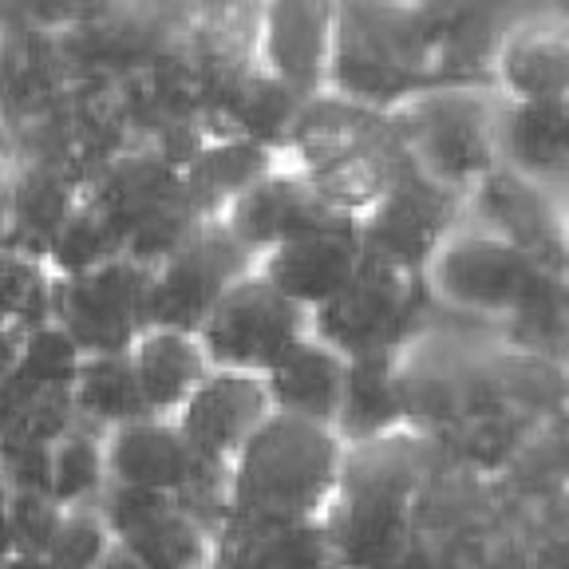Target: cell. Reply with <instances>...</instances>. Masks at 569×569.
Segmentation results:
<instances>
[{"instance_id": "obj_23", "label": "cell", "mask_w": 569, "mask_h": 569, "mask_svg": "<svg viewBox=\"0 0 569 569\" xmlns=\"http://www.w3.org/2000/svg\"><path fill=\"white\" fill-rule=\"evenodd\" d=\"M111 542L116 538L107 530L99 507H76V510H63L44 558L56 569H96V561L111 550Z\"/></svg>"}, {"instance_id": "obj_11", "label": "cell", "mask_w": 569, "mask_h": 569, "mask_svg": "<svg viewBox=\"0 0 569 569\" xmlns=\"http://www.w3.org/2000/svg\"><path fill=\"white\" fill-rule=\"evenodd\" d=\"M462 218L487 226L498 238H507L518 246L530 261L546 269L550 277L569 273V246H566V226H561V198L550 190L533 187L526 178L510 174L498 167L490 178H482L479 187L462 202Z\"/></svg>"}, {"instance_id": "obj_3", "label": "cell", "mask_w": 569, "mask_h": 569, "mask_svg": "<svg viewBox=\"0 0 569 569\" xmlns=\"http://www.w3.org/2000/svg\"><path fill=\"white\" fill-rule=\"evenodd\" d=\"M419 281H423L427 301H436L455 317L507 325L510 317L546 301L558 277H550L538 261H530L522 249L498 238L495 230L459 218L423 266Z\"/></svg>"}, {"instance_id": "obj_25", "label": "cell", "mask_w": 569, "mask_h": 569, "mask_svg": "<svg viewBox=\"0 0 569 569\" xmlns=\"http://www.w3.org/2000/svg\"><path fill=\"white\" fill-rule=\"evenodd\" d=\"M48 451L52 447H0V487L48 495Z\"/></svg>"}, {"instance_id": "obj_30", "label": "cell", "mask_w": 569, "mask_h": 569, "mask_svg": "<svg viewBox=\"0 0 569 569\" xmlns=\"http://www.w3.org/2000/svg\"><path fill=\"white\" fill-rule=\"evenodd\" d=\"M553 301H558L561 325H566V337H569V273L558 277V284H553Z\"/></svg>"}, {"instance_id": "obj_28", "label": "cell", "mask_w": 569, "mask_h": 569, "mask_svg": "<svg viewBox=\"0 0 569 569\" xmlns=\"http://www.w3.org/2000/svg\"><path fill=\"white\" fill-rule=\"evenodd\" d=\"M0 569H56L44 553H9L0 561Z\"/></svg>"}, {"instance_id": "obj_24", "label": "cell", "mask_w": 569, "mask_h": 569, "mask_svg": "<svg viewBox=\"0 0 569 569\" xmlns=\"http://www.w3.org/2000/svg\"><path fill=\"white\" fill-rule=\"evenodd\" d=\"M4 510H9L12 553H48L56 526L63 518L60 502L44 490H9Z\"/></svg>"}, {"instance_id": "obj_20", "label": "cell", "mask_w": 569, "mask_h": 569, "mask_svg": "<svg viewBox=\"0 0 569 569\" xmlns=\"http://www.w3.org/2000/svg\"><path fill=\"white\" fill-rule=\"evenodd\" d=\"M71 403H76V423H88L96 431H111V427L147 419V403L134 383L131 360L127 352L119 356H83L80 372H76V388H71Z\"/></svg>"}, {"instance_id": "obj_2", "label": "cell", "mask_w": 569, "mask_h": 569, "mask_svg": "<svg viewBox=\"0 0 569 569\" xmlns=\"http://www.w3.org/2000/svg\"><path fill=\"white\" fill-rule=\"evenodd\" d=\"M403 159L436 187L467 198L498 170L502 99L490 83H431L388 111Z\"/></svg>"}, {"instance_id": "obj_29", "label": "cell", "mask_w": 569, "mask_h": 569, "mask_svg": "<svg viewBox=\"0 0 569 569\" xmlns=\"http://www.w3.org/2000/svg\"><path fill=\"white\" fill-rule=\"evenodd\" d=\"M4 498H9V490L0 487V561L12 553V538H9V510H4Z\"/></svg>"}, {"instance_id": "obj_18", "label": "cell", "mask_w": 569, "mask_h": 569, "mask_svg": "<svg viewBox=\"0 0 569 569\" xmlns=\"http://www.w3.org/2000/svg\"><path fill=\"white\" fill-rule=\"evenodd\" d=\"M345 376H348L345 356L309 332L261 380H266L273 411L332 427L340 411V396H345Z\"/></svg>"}, {"instance_id": "obj_8", "label": "cell", "mask_w": 569, "mask_h": 569, "mask_svg": "<svg viewBox=\"0 0 569 569\" xmlns=\"http://www.w3.org/2000/svg\"><path fill=\"white\" fill-rule=\"evenodd\" d=\"M345 0H258L253 68L301 103L329 96Z\"/></svg>"}, {"instance_id": "obj_6", "label": "cell", "mask_w": 569, "mask_h": 569, "mask_svg": "<svg viewBox=\"0 0 569 569\" xmlns=\"http://www.w3.org/2000/svg\"><path fill=\"white\" fill-rule=\"evenodd\" d=\"M253 266H258V258L218 218L198 222L190 238L151 269L147 325L198 332L213 305L222 301L226 289L246 273H253Z\"/></svg>"}, {"instance_id": "obj_32", "label": "cell", "mask_w": 569, "mask_h": 569, "mask_svg": "<svg viewBox=\"0 0 569 569\" xmlns=\"http://www.w3.org/2000/svg\"><path fill=\"white\" fill-rule=\"evenodd\" d=\"M0 131H4V119H0Z\"/></svg>"}, {"instance_id": "obj_17", "label": "cell", "mask_w": 569, "mask_h": 569, "mask_svg": "<svg viewBox=\"0 0 569 569\" xmlns=\"http://www.w3.org/2000/svg\"><path fill=\"white\" fill-rule=\"evenodd\" d=\"M127 360H131L142 403L159 419L174 416L198 391V383L213 372L198 332L159 329V325H147L134 337V345L127 348Z\"/></svg>"}, {"instance_id": "obj_16", "label": "cell", "mask_w": 569, "mask_h": 569, "mask_svg": "<svg viewBox=\"0 0 569 569\" xmlns=\"http://www.w3.org/2000/svg\"><path fill=\"white\" fill-rule=\"evenodd\" d=\"M498 167L550 194H569V99L507 103L498 119Z\"/></svg>"}, {"instance_id": "obj_4", "label": "cell", "mask_w": 569, "mask_h": 569, "mask_svg": "<svg viewBox=\"0 0 569 569\" xmlns=\"http://www.w3.org/2000/svg\"><path fill=\"white\" fill-rule=\"evenodd\" d=\"M423 305L427 293L419 277L368 261L360 253V269L352 273V281L309 312V332L337 348L345 360L396 352L416 337V320Z\"/></svg>"}, {"instance_id": "obj_14", "label": "cell", "mask_w": 569, "mask_h": 569, "mask_svg": "<svg viewBox=\"0 0 569 569\" xmlns=\"http://www.w3.org/2000/svg\"><path fill=\"white\" fill-rule=\"evenodd\" d=\"M218 222H222L253 258H261L266 249L281 246V241L325 230V226L348 222V218L332 213L329 206L312 194L301 174H293L289 167L277 162L266 178H258L246 194L233 198V202L218 213Z\"/></svg>"}, {"instance_id": "obj_26", "label": "cell", "mask_w": 569, "mask_h": 569, "mask_svg": "<svg viewBox=\"0 0 569 569\" xmlns=\"http://www.w3.org/2000/svg\"><path fill=\"white\" fill-rule=\"evenodd\" d=\"M28 329H12V325H0V383L9 380V372L17 368L20 348H24Z\"/></svg>"}, {"instance_id": "obj_15", "label": "cell", "mask_w": 569, "mask_h": 569, "mask_svg": "<svg viewBox=\"0 0 569 569\" xmlns=\"http://www.w3.org/2000/svg\"><path fill=\"white\" fill-rule=\"evenodd\" d=\"M253 269L297 309L312 312L329 297H337L360 269V233L356 222L325 226L266 249Z\"/></svg>"}, {"instance_id": "obj_22", "label": "cell", "mask_w": 569, "mask_h": 569, "mask_svg": "<svg viewBox=\"0 0 569 569\" xmlns=\"http://www.w3.org/2000/svg\"><path fill=\"white\" fill-rule=\"evenodd\" d=\"M107 487V436L88 423H76L48 451V495L63 510H76L96 507Z\"/></svg>"}, {"instance_id": "obj_10", "label": "cell", "mask_w": 569, "mask_h": 569, "mask_svg": "<svg viewBox=\"0 0 569 569\" xmlns=\"http://www.w3.org/2000/svg\"><path fill=\"white\" fill-rule=\"evenodd\" d=\"M107 530L142 569H210L213 533L162 490L111 487L99 495Z\"/></svg>"}, {"instance_id": "obj_13", "label": "cell", "mask_w": 569, "mask_h": 569, "mask_svg": "<svg viewBox=\"0 0 569 569\" xmlns=\"http://www.w3.org/2000/svg\"><path fill=\"white\" fill-rule=\"evenodd\" d=\"M269 416H273V403L261 376L213 368L170 419L198 459L230 471V462Z\"/></svg>"}, {"instance_id": "obj_1", "label": "cell", "mask_w": 569, "mask_h": 569, "mask_svg": "<svg viewBox=\"0 0 569 569\" xmlns=\"http://www.w3.org/2000/svg\"><path fill=\"white\" fill-rule=\"evenodd\" d=\"M345 443L332 427L273 411L230 462V518L249 526L317 522L337 495Z\"/></svg>"}, {"instance_id": "obj_21", "label": "cell", "mask_w": 569, "mask_h": 569, "mask_svg": "<svg viewBox=\"0 0 569 569\" xmlns=\"http://www.w3.org/2000/svg\"><path fill=\"white\" fill-rule=\"evenodd\" d=\"M127 258V238L116 226V218L96 202V198L83 190L80 202L71 206L68 222L60 226L52 249H48V273L52 277H76L99 269L107 261Z\"/></svg>"}, {"instance_id": "obj_31", "label": "cell", "mask_w": 569, "mask_h": 569, "mask_svg": "<svg viewBox=\"0 0 569 569\" xmlns=\"http://www.w3.org/2000/svg\"><path fill=\"white\" fill-rule=\"evenodd\" d=\"M561 226H566V246H569V194H561Z\"/></svg>"}, {"instance_id": "obj_9", "label": "cell", "mask_w": 569, "mask_h": 569, "mask_svg": "<svg viewBox=\"0 0 569 569\" xmlns=\"http://www.w3.org/2000/svg\"><path fill=\"white\" fill-rule=\"evenodd\" d=\"M462 202L467 198L436 187L411 162H403L400 178L391 182L388 194L356 222L360 253L368 261L419 277L439 249V241L447 238V230L462 218Z\"/></svg>"}, {"instance_id": "obj_12", "label": "cell", "mask_w": 569, "mask_h": 569, "mask_svg": "<svg viewBox=\"0 0 569 569\" xmlns=\"http://www.w3.org/2000/svg\"><path fill=\"white\" fill-rule=\"evenodd\" d=\"M490 88L507 103L569 99V12L546 4L510 20L490 60Z\"/></svg>"}, {"instance_id": "obj_7", "label": "cell", "mask_w": 569, "mask_h": 569, "mask_svg": "<svg viewBox=\"0 0 569 569\" xmlns=\"http://www.w3.org/2000/svg\"><path fill=\"white\" fill-rule=\"evenodd\" d=\"M151 269L116 258L99 269L52 281V325L68 332L80 356H119L147 329Z\"/></svg>"}, {"instance_id": "obj_27", "label": "cell", "mask_w": 569, "mask_h": 569, "mask_svg": "<svg viewBox=\"0 0 569 569\" xmlns=\"http://www.w3.org/2000/svg\"><path fill=\"white\" fill-rule=\"evenodd\" d=\"M96 569H142V566L131 558V553L123 550V546H119V542H111V550H107L103 558L96 561Z\"/></svg>"}, {"instance_id": "obj_19", "label": "cell", "mask_w": 569, "mask_h": 569, "mask_svg": "<svg viewBox=\"0 0 569 569\" xmlns=\"http://www.w3.org/2000/svg\"><path fill=\"white\" fill-rule=\"evenodd\" d=\"M400 352V348H396ZM396 352H372V356H352L345 376V396H340V411L332 431L340 443H372V439L408 431V416H403L400 400V372H396Z\"/></svg>"}, {"instance_id": "obj_5", "label": "cell", "mask_w": 569, "mask_h": 569, "mask_svg": "<svg viewBox=\"0 0 569 569\" xmlns=\"http://www.w3.org/2000/svg\"><path fill=\"white\" fill-rule=\"evenodd\" d=\"M301 337H309V312L277 293L258 269L233 281L198 329L210 368L253 376H266Z\"/></svg>"}]
</instances>
